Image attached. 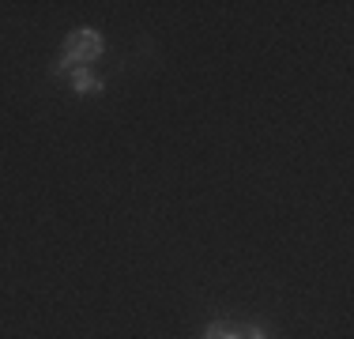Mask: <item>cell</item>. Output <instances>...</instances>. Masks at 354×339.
<instances>
[{
    "label": "cell",
    "mask_w": 354,
    "mask_h": 339,
    "mask_svg": "<svg viewBox=\"0 0 354 339\" xmlns=\"http://www.w3.org/2000/svg\"><path fill=\"white\" fill-rule=\"evenodd\" d=\"M72 91L75 95H98V91H102V80H98L91 68H75L72 72Z\"/></svg>",
    "instance_id": "2"
},
{
    "label": "cell",
    "mask_w": 354,
    "mask_h": 339,
    "mask_svg": "<svg viewBox=\"0 0 354 339\" xmlns=\"http://www.w3.org/2000/svg\"><path fill=\"white\" fill-rule=\"evenodd\" d=\"M204 339H241V332H234V328H226V324H207Z\"/></svg>",
    "instance_id": "3"
},
{
    "label": "cell",
    "mask_w": 354,
    "mask_h": 339,
    "mask_svg": "<svg viewBox=\"0 0 354 339\" xmlns=\"http://www.w3.org/2000/svg\"><path fill=\"white\" fill-rule=\"evenodd\" d=\"M102 49H106V42L98 30H91V27L72 30L68 38H64V53L53 61V75H72L75 68H91L102 57Z\"/></svg>",
    "instance_id": "1"
}]
</instances>
